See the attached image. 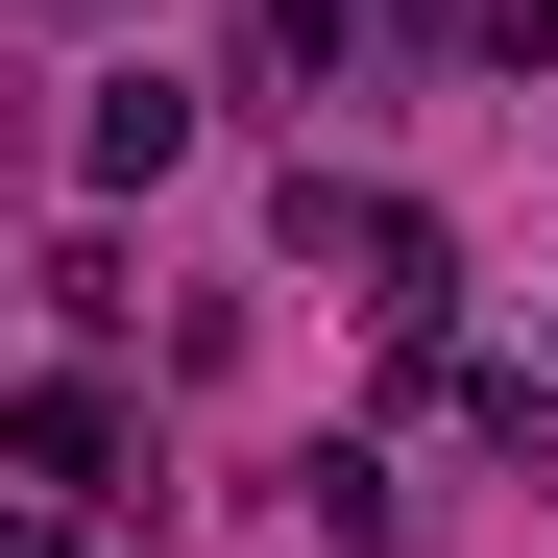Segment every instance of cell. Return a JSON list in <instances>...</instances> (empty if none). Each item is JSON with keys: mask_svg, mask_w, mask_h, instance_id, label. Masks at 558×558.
Listing matches in <instances>:
<instances>
[{"mask_svg": "<svg viewBox=\"0 0 558 558\" xmlns=\"http://www.w3.org/2000/svg\"><path fill=\"white\" fill-rule=\"evenodd\" d=\"M292 267H340L364 340H437V292H461V243H437L413 195H364V170H292Z\"/></svg>", "mask_w": 558, "mask_h": 558, "instance_id": "obj_1", "label": "cell"}, {"mask_svg": "<svg viewBox=\"0 0 558 558\" xmlns=\"http://www.w3.org/2000/svg\"><path fill=\"white\" fill-rule=\"evenodd\" d=\"M413 413H437L461 461H534V486H558V364H461V340H413Z\"/></svg>", "mask_w": 558, "mask_h": 558, "instance_id": "obj_2", "label": "cell"}, {"mask_svg": "<svg viewBox=\"0 0 558 558\" xmlns=\"http://www.w3.org/2000/svg\"><path fill=\"white\" fill-rule=\"evenodd\" d=\"M0 461H25V486H73V510H122L146 413H122V389H25V413H0Z\"/></svg>", "mask_w": 558, "mask_h": 558, "instance_id": "obj_3", "label": "cell"}, {"mask_svg": "<svg viewBox=\"0 0 558 558\" xmlns=\"http://www.w3.org/2000/svg\"><path fill=\"white\" fill-rule=\"evenodd\" d=\"M73 170H98V195H170V170H195V98H170V73H98V122H73Z\"/></svg>", "mask_w": 558, "mask_h": 558, "instance_id": "obj_4", "label": "cell"}, {"mask_svg": "<svg viewBox=\"0 0 558 558\" xmlns=\"http://www.w3.org/2000/svg\"><path fill=\"white\" fill-rule=\"evenodd\" d=\"M0 558H122V510H0Z\"/></svg>", "mask_w": 558, "mask_h": 558, "instance_id": "obj_5", "label": "cell"}]
</instances>
